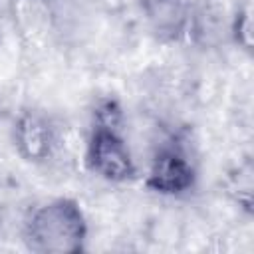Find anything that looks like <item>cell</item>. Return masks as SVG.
Instances as JSON below:
<instances>
[{"instance_id":"6da1fadb","label":"cell","mask_w":254,"mask_h":254,"mask_svg":"<svg viewBox=\"0 0 254 254\" xmlns=\"http://www.w3.org/2000/svg\"><path fill=\"white\" fill-rule=\"evenodd\" d=\"M87 220L75 198L58 196L36 206L24 222V242L38 254H79Z\"/></svg>"},{"instance_id":"7a4b0ae2","label":"cell","mask_w":254,"mask_h":254,"mask_svg":"<svg viewBox=\"0 0 254 254\" xmlns=\"http://www.w3.org/2000/svg\"><path fill=\"white\" fill-rule=\"evenodd\" d=\"M85 163L91 173L109 183H125L137 175L131 151L117 129L93 125L87 141Z\"/></svg>"},{"instance_id":"ba28073f","label":"cell","mask_w":254,"mask_h":254,"mask_svg":"<svg viewBox=\"0 0 254 254\" xmlns=\"http://www.w3.org/2000/svg\"><path fill=\"white\" fill-rule=\"evenodd\" d=\"M0 236H2V224H0ZM0 240H2V238H0Z\"/></svg>"},{"instance_id":"277c9868","label":"cell","mask_w":254,"mask_h":254,"mask_svg":"<svg viewBox=\"0 0 254 254\" xmlns=\"http://www.w3.org/2000/svg\"><path fill=\"white\" fill-rule=\"evenodd\" d=\"M18 153L30 163H44L56 151V129L50 119L38 111H22L14 125Z\"/></svg>"},{"instance_id":"3957f363","label":"cell","mask_w":254,"mask_h":254,"mask_svg":"<svg viewBox=\"0 0 254 254\" xmlns=\"http://www.w3.org/2000/svg\"><path fill=\"white\" fill-rule=\"evenodd\" d=\"M196 183L190 159L177 147H167L155 155L145 177V187L157 194L177 196L189 192Z\"/></svg>"},{"instance_id":"5b68a950","label":"cell","mask_w":254,"mask_h":254,"mask_svg":"<svg viewBox=\"0 0 254 254\" xmlns=\"http://www.w3.org/2000/svg\"><path fill=\"white\" fill-rule=\"evenodd\" d=\"M230 36H232V42L240 50H244V52L252 50V8H250V2H244L236 8L232 22H230Z\"/></svg>"},{"instance_id":"8992f818","label":"cell","mask_w":254,"mask_h":254,"mask_svg":"<svg viewBox=\"0 0 254 254\" xmlns=\"http://www.w3.org/2000/svg\"><path fill=\"white\" fill-rule=\"evenodd\" d=\"M93 125L121 131V125H123V109H121L119 101L113 99V97L101 99L95 105V111H93Z\"/></svg>"},{"instance_id":"52a82bcc","label":"cell","mask_w":254,"mask_h":254,"mask_svg":"<svg viewBox=\"0 0 254 254\" xmlns=\"http://www.w3.org/2000/svg\"><path fill=\"white\" fill-rule=\"evenodd\" d=\"M228 192L238 202V206H242L246 212L252 210V171H250V167L238 169V177L232 175Z\"/></svg>"}]
</instances>
